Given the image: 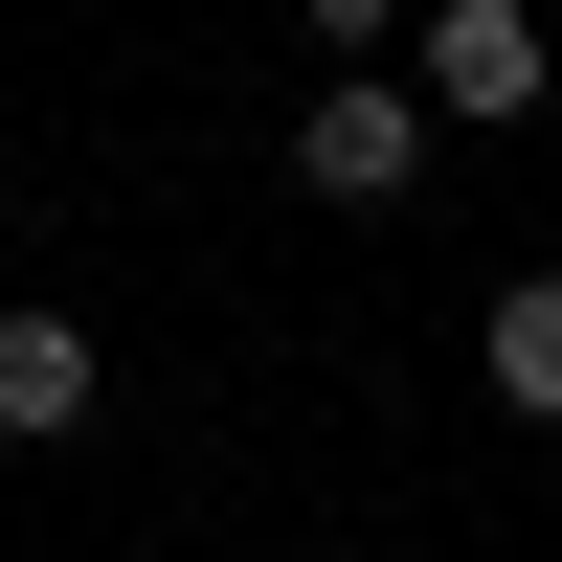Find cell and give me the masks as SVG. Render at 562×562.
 Instances as JSON below:
<instances>
[{
	"label": "cell",
	"mask_w": 562,
	"mask_h": 562,
	"mask_svg": "<svg viewBox=\"0 0 562 562\" xmlns=\"http://www.w3.org/2000/svg\"><path fill=\"white\" fill-rule=\"evenodd\" d=\"M90 428V315H0V450H68Z\"/></svg>",
	"instance_id": "obj_3"
},
{
	"label": "cell",
	"mask_w": 562,
	"mask_h": 562,
	"mask_svg": "<svg viewBox=\"0 0 562 562\" xmlns=\"http://www.w3.org/2000/svg\"><path fill=\"white\" fill-rule=\"evenodd\" d=\"M473 360H495V405H518V428H562V270H518V293L473 315Z\"/></svg>",
	"instance_id": "obj_4"
},
{
	"label": "cell",
	"mask_w": 562,
	"mask_h": 562,
	"mask_svg": "<svg viewBox=\"0 0 562 562\" xmlns=\"http://www.w3.org/2000/svg\"><path fill=\"white\" fill-rule=\"evenodd\" d=\"M293 180H315V203H405V180H428V90L338 68V90L293 113Z\"/></svg>",
	"instance_id": "obj_1"
},
{
	"label": "cell",
	"mask_w": 562,
	"mask_h": 562,
	"mask_svg": "<svg viewBox=\"0 0 562 562\" xmlns=\"http://www.w3.org/2000/svg\"><path fill=\"white\" fill-rule=\"evenodd\" d=\"M405 23H428V0H315V45H338V68H383Z\"/></svg>",
	"instance_id": "obj_5"
},
{
	"label": "cell",
	"mask_w": 562,
	"mask_h": 562,
	"mask_svg": "<svg viewBox=\"0 0 562 562\" xmlns=\"http://www.w3.org/2000/svg\"><path fill=\"white\" fill-rule=\"evenodd\" d=\"M428 113H540V0H428Z\"/></svg>",
	"instance_id": "obj_2"
}]
</instances>
